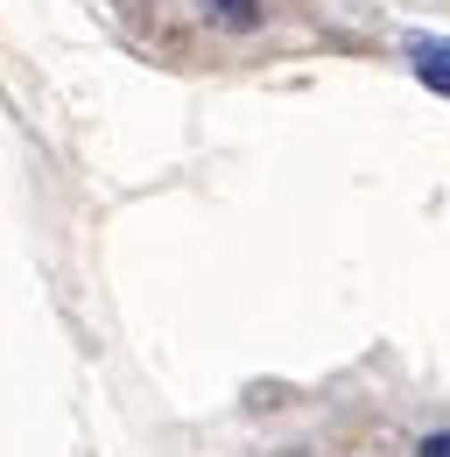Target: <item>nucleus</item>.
<instances>
[{"label": "nucleus", "instance_id": "nucleus-1", "mask_svg": "<svg viewBox=\"0 0 450 457\" xmlns=\"http://www.w3.org/2000/svg\"><path fill=\"white\" fill-rule=\"evenodd\" d=\"M415 71H422V85H437V92L450 99V50H444V43H429V50L415 57Z\"/></svg>", "mask_w": 450, "mask_h": 457}, {"label": "nucleus", "instance_id": "nucleus-2", "mask_svg": "<svg viewBox=\"0 0 450 457\" xmlns=\"http://www.w3.org/2000/svg\"><path fill=\"white\" fill-rule=\"evenodd\" d=\"M212 14L232 21V29H254V21H261V7H254V0H212Z\"/></svg>", "mask_w": 450, "mask_h": 457}, {"label": "nucleus", "instance_id": "nucleus-3", "mask_svg": "<svg viewBox=\"0 0 450 457\" xmlns=\"http://www.w3.org/2000/svg\"><path fill=\"white\" fill-rule=\"evenodd\" d=\"M422 457H450V429H437V436L422 444Z\"/></svg>", "mask_w": 450, "mask_h": 457}]
</instances>
